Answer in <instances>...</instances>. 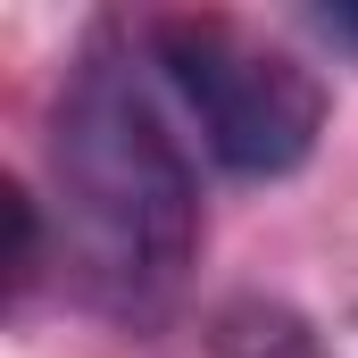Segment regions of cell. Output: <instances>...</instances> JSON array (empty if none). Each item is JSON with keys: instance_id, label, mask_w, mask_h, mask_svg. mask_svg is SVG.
<instances>
[{"instance_id": "6da1fadb", "label": "cell", "mask_w": 358, "mask_h": 358, "mask_svg": "<svg viewBox=\"0 0 358 358\" xmlns=\"http://www.w3.org/2000/svg\"><path fill=\"white\" fill-rule=\"evenodd\" d=\"M59 267L108 325H167L200 259V183L134 50L100 25L50 108Z\"/></svg>"}, {"instance_id": "7a4b0ae2", "label": "cell", "mask_w": 358, "mask_h": 358, "mask_svg": "<svg viewBox=\"0 0 358 358\" xmlns=\"http://www.w3.org/2000/svg\"><path fill=\"white\" fill-rule=\"evenodd\" d=\"M150 67L176 84V100L192 108L200 142L217 167L234 176H292L308 167L317 134H325V84L317 67H300L292 50L259 42L250 25L217 17V8H176L142 25Z\"/></svg>"}, {"instance_id": "3957f363", "label": "cell", "mask_w": 358, "mask_h": 358, "mask_svg": "<svg viewBox=\"0 0 358 358\" xmlns=\"http://www.w3.org/2000/svg\"><path fill=\"white\" fill-rule=\"evenodd\" d=\"M208 350L217 358H325L308 317H292L283 300H225L208 325Z\"/></svg>"}, {"instance_id": "277c9868", "label": "cell", "mask_w": 358, "mask_h": 358, "mask_svg": "<svg viewBox=\"0 0 358 358\" xmlns=\"http://www.w3.org/2000/svg\"><path fill=\"white\" fill-rule=\"evenodd\" d=\"M0 217H8V300H25L34 275H42V217H34V192L8 183V192H0Z\"/></svg>"}, {"instance_id": "5b68a950", "label": "cell", "mask_w": 358, "mask_h": 358, "mask_svg": "<svg viewBox=\"0 0 358 358\" xmlns=\"http://www.w3.org/2000/svg\"><path fill=\"white\" fill-rule=\"evenodd\" d=\"M317 25H325L334 42H350V50H358V8H317Z\"/></svg>"}]
</instances>
